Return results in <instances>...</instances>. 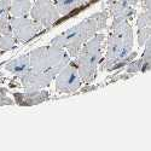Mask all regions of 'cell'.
I'll list each match as a JSON object with an SVG mask.
<instances>
[{
    "mask_svg": "<svg viewBox=\"0 0 151 151\" xmlns=\"http://www.w3.org/2000/svg\"><path fill=\"white\" fill-rule=\"evenodd\" d=\"M145 50L142 55V60H143V69L142 73L147 71L151 69V36L147 39V41L145 42Z\"/></svg>",
    "mask_w": 151,
    "mask_h": 151,
    "instance_id": "obj_14",
    "label": "cell"
},
{
    "mask_svg": "<svg viewBox=\"0 0 151 151\" xmlns=\"http://www.w3.org/2000/svg\"><path fill=\"white\" fill-rule=\"evenodd\" d=\"M98 88V86H93V85H91V83H85V86L82 87H80V90L76 92V93H80V94H85V93H87V92H92V91H94V90H97Z\"/></svg>",
    "mask_w": 151,
    "mask_h": 151,
    "instance_id": "obj_22",
    "label": "cell"
},
{
    "mask_svg": "<svg viewBox=\"0 0 151 151\" xmlns=\"http://www.w3.org/2000/svg\"><path fill=\"white\" fill-rule=\"evenodd\" d=\"M17 42H18V40L16 39V36L14 34H10V35L0 34V50H1V51L6 52L12 48H15Z\"/></svg>",
    "mask_w": 151,
    "mask_h": 151,
    "instance_id": "obj_13",
    "label": "cell"
},
{
    "mask_svg": "<svg viewBox=\"0 0 151 151\" xmlns=\"http://www.w3.org/2000/svg\"><path fill=\"white\" fill-rule=\"evenodd\" d=\"M133 29L129 21H112L106 40V53L100 60L102 70H108L132 52Z\"/></svg>",
    "mask_w": 151,
    "mask_h": 151,
    "instance_id": "obj_2",
    "label": "cell"
},
{
    "mask_svg": "<svg viewBox=\"0 0 151 151\" xmlns=\"http://www.w3.org/2000/svg\"><path fill=\"white\" fill-rule=\"evenodd\" d=\"M3 53H4V51H1V50H0V56H1Z\"/></svg>",
    "mask_w": 151,
    "mask_h": 151,
    "instance_id": "obj_25",
    "label": "cell"
},
{
    "mask_svg": "<svg viewBox=\"0 0 151 151\" xmlns=\"http://www.w3.org/2000/svg\"><path fill=\"white\" fill-rule=\"evenodd\" d=\"M142 0H109L108 10L112 21H131L135 15V6Z\"/></svg>",
    "mask_w": 151,
    "mask_h": 151,
    "instance_id": "obj_8",
    "label": "cell"
},
{
    "mask_svg": "<svg viewBox=\"0 0 151 151\" xmlns=\"http://www.w3.org/2000/svg\"><path fill=\"white\" fill-rule=\"evenodd\" d=\"M52 1L56 5L57 10L59 11V14L64 16L63 18H59L53 24V26H57L63 21L71 18V16L80 14L82 10H86L90 5L97 3L98 0H52Z\"/></svg>",
    "mask_w": 151,
    "mask_h": 151,
    "instance_id": "obj_9",
    "label": "cell"
},
{
    "mask_svg": "<svg viewBox=\"0 0 151 151\" xmlns=\"http://www.w3.org/2000/svg\"><path fill=\"white\" fill-rule=\"evenodd\" d=\"M56 91L58 93L71 94L76 93L82 85V80L80 78V74L76 67L75 60H70L68 64L63 68L56 76L55 80Z\"/></svg>",
    "mask_w": 151,
    "mask_h": 151,
    "instance_id": "obj_5",
    "label": "cell"
},
{
    "mask_svg": "<svg viewBox=\"0 0 151 151\" xmlns=\"http://www.w3.org/2000/svg\"><path fill=\"white\" fill-rule=\"evenodd\" d=\"M137 56H138V53H137L135 51H132L128 56H126L123 59H121L120 62H117V63H116V64L112 65V67L109 69V71H115V70H119V69H123V68H126V67H127L133 59H135V58H137Z\"/></svg>",
    "mask_w": 151,
    "mask_h": 151,
    "instance_id": "obj_16",
    "label": "cell"
},
{
    "mask_svg": "<svg viewBox=\"0 0 151 151\" xmlns=\"http://www.w3.org/2000/svg\"><path fill=\"white\" fill-rule=\"evenodd\" d=\"M143 10H151V0H142Z\"/></svg>",
    "mask_w": 151,
    "mask_h": 151,
    "instance_id": "obj_23",
    "label": "cell"
},
{
    "mask_svg": "<svg viewBox=\"0 0 151 151\" xmlns=\"http://www.w3.org/2000/svg\"><path fill=\"white\" fill-rule=\"evenodd\" d=\"M137 27L138 28H143V27L151 28V10H143V12H140L138 15Z\"/></svg>",
    "mask_w": 151,
    "mask_h": 151,
    "instance_id": "obj_15",
    "label": "cell"
},
{
    "mask_svg": "<svg viewBox=\"0 0 151 151\" xmlns=\"http://www.w3.org/2000/svg\"><path fill=\"white\" fill-rule=\"evenodd\" d=\"M104 34L98 33L85 42L75 58V63L83 83H91L97 76V69L102 60V48L104 41Z\"/></svg>",
    "mask_w": 151,
    "mask_h": 151,
    "instance_id": "obj_4",
    "label": "cell"
},
{
    "mask_svg": "<svg viewBox=\"0 0 151 151\" xmlns=\"http://www.w3.org/2000/svg\"><path fill=\"white\" fill-rule=\"evenodd\" d=\"M29 15L30 18L44 28H51L60 17L59 11L52 0H35Z\"/></svg>",
    "mask_w": 151,
    "mask_h": 151,
    "instance_id": "obj_7",
    "label": "cell"
},
{
    "mask_svg": "<svg viewBox=\"0 0 151 151\" xmlns=\"http://www.w3.org/2000/svg\"><path fill=\"white\" fill-rule=\"evenodd\" d=\"M7 92H9V90L6 87H0V106L15 104V100L7 96Z\"/></svg>",
    "mask_w": 151,
    "mask_h": 151,
    "instance_id": "obj_20",
    "label": "cell"
},
{
    "mask_svg": "<svg viewBox=\"0 0 151 151\" xmlns=\"http://www.w3.org/2000/svg\"><path fill=\"white\" fill-rule=\"evenodd\" d=\"M12 0H0V21L10 19V9Z\"/></svg>",
    "mask_w": 151,
    "mask_h": 151,
    "instance_id": "obj_17",
    "label": "cell"
},
{
    "mask_svg": "<svg viewBox=\"0 0 151 151\" xmlns=\"http://www.w3.org/2000/svg\"><path fill=\"white\" fill-rule=\"evenodd\" d=\"M133 76V74H129V73H123V74H116V75H109L108 79H106V85L108 83H111V82H117V81H121V80H127L129 78Z\"/></svg>",
    "mask_w": 151,
    "mask_h": 151,
    "instance_id": "obj_21",
    "label": "cell"
},
{
    "mask_svg": "<svg viewBox=\"0 0 151 151\" xmlns=\"http://www.w3.org/2000/svg\"><path fill=\"white\" fill-rule=\"evenodd\" d=\"M142 69H143V60L142 58L139 59H133L129 64L126 67V71L129 73V74H137V73H142Z\"/></svg>",
    "mask_w": 151,
    "mask_h": 151,
    "instance_id": "obj_19",
    "label": "cell"
},
{
    "mask_svg": "<svg viewBox=\"0 0 151 151\" xmlns=\"http://www.w3.org/2000/svg\"><path fill=\"white\" fill-rule=\"evenodd\" d=\"M30 68V58H29V53L27 55H22L15 59H12L10 62H7L5 64V69L7 71H10L11 74L19 76L23 73H26L28 69Z\"/></svg>",
    "mask_w": 151,
    "mask_h": 151,
    "instance_id": "obj_11",
    "label": "cell"
},
{
    "mask_svg": "<svg viewBox=\"0 0 151 151\" xmlns=\"http://www.w3.org/2000/svg\"><path fill=\"white\" fill-rule=\"evenodd\" d=\"M30 70L51 75L56 79L57 74L70 62V56L64 51V48L50 44L29 52Z\"/></svg>",
    "mask_w": 151,
    "mask_h": 151,
    "instance_id": "obj_3",
    "label": "cell"
},
{
    "mask_svg": "<svg viewBox=\"0 0 151 151\" xmlns=\"http://www.w3.org/2000/svg\"><path fill=\"white\" fill-rule=\"evenodd\" d=\"M109 15L110 14L108 9L100 12H96V14L85 18L76 26L71 27L64 33L53 37L50 44L58 45L65 48L70 57L76 58L85 42H87L96 34L102 33L104 29H106V22Z\"/></svg>",
    "mask_w": 151,
    "mask_h": 151,
    "instance_id": "obj_1",
    "label": "cell"
},
{
    "mask_svg": "<svg viewBox=\"0 0 151 151\" xmlns=\"http://www.w3.org/2000/svg\"><path fill=\"white\" fill-rule=\"evenodd\" d=\"M150 36H151V28L150 27L138 28V45L144 46Z\"/></svg>",
    "mask_w": 151,
    "mask_h": 151,
    "instance_id": "obj_18",
    "label": "cell"
},
{
    "mask_svg": "<svg viewBox=\"0 0 151 151\" xmlns=\"http://www.w3.org/2000/svg\"><path fill=\"white\" fill-rule=\"evenodd\" d=\"M10 23L12 27V33L16 36L18 42L22 44H27L30 40H33L34 37L46 32V29L42 26L36 23L33 18H28L27 16L24 17L10 16Z\"/></svg>",
    "mask_w": 151,
    "mask_h": 151,
    "instance_id": "obj_6",
    "label": "cell"
},
{
    "mask_svg": "<svg viewBox=\"0 0 151 151\" xmlns=\"http://www.w3.org/2000/svg\"><path fill=\"white\" fill-rule=\"evenodd\" d=\"M14 96L15 104L19 106H33V105H39L46 100L50 99V93L42 90H36V91H26L24 93L15 92L12 93Z\"/></svg>",
    "mask_w": 151,
    "mask_h": 151,
    "instance_id": "obj_10",
    "label": "cell"
},
{
    "mask_svg": "<svg viewBox=\"0 0 151 151\" xmlns=\"http://www.w3.org/2000/svg\"><path fill=\"white\" fill-rule=\"evenodd\" d=\"M33 6V0H12L10 15L14 17H24L27 16Z\"/></svg>",
    "mask_w": 151,
    "mask_h": 151,
    "instance_id": "obj_12",
    "label": "cell"
},
{
    "mask_svg": "<svg viewBox=\"0 0 151 151\" xmlns=\"http://www.w3.org/2000/svg\"><path fill=\"white\" fill-rule=\"evenodd\" d=\"M5 81H6V78L4 76V74H3V73H0V85H3Z\"/></svg>",
    "mask_w": 151,
    "mask_h": 151,
    "instance_id": "obj_24",
    "label": "cell"
}]
</instances>
